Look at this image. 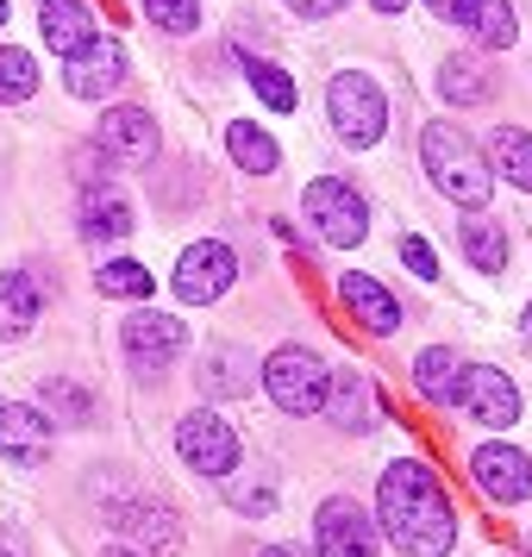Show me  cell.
I'll use <instances>...</instances> for the list:
<instances>
[{"label":"cell","instance_id":"74e56055","mask_svg":"<svg viewBox=\"0 0 532 557\" xmlns=\"http://www.w3.org/2000/svg\"><path fill=\"white\" fill-rule=\"evenodd\" d=\"M0 26H7V0H0Z\"/></svg>","mask_w":532,"mask_h":557},{"label":"cell","instance_id":"484cf974","mask_svg":"<svg viewBox=\"0 0 532 557\" xmlns=\"http://www.w3.org/2000/svg\"><path fill=\"white\" fill-rule=\"evenodd\" d=\"M32 88H38V70H32V57L7 45V51H0V107L32 101Z\"/></svg>","mask_w":532,"mask_h":557},{"label":"cell","instance_id":"d6986e66","mask_svg":"<svg viewBox=\"0 0 532 557\" xmlns=\"http://www.w3.org/2000/svg\"><path fill=\"white\" fill-rule=\"evenodd\" d=\"M38 307H45L38 282H32L26 270H7V276H0V338H26L32 320H38Z\"/></svg>","mask_w":532,"mask_h":557},{"label":"cell","instance_id":"277c9868","mask_svg":"<svg viewBox=\"0 0 532 557\" xmlns=\"http://www.w3.org/2000/svg\"><path fill=\"white\" fill-rule=\"evenodd\" d=\"M263 388H270V401L282 413H320V401H326V363L307 345H282L263 363Z\"/></svg>","mask_w":532,"mask_h":557},{"label":"cell","instance_id":"8fae6325","mask_svg":"<svg viewBox=\"0 0 532 557\" xmlns=\"http://www.w3.org/2000/svg\"><path fill=\"white\" fill-rule=\"evenodd\" d=\"M457 407H470L477 426H514V420H520V388H514L507 370L470 363V370H463V395H457Z\"/></svg>","mask_w":532,"mask_h":557},{"label":"cell","instance_id":"7402d4cb","mask_svg":"<svg viewBox=\"0 0 532 557\" xmlns=\"http://www.w3.org/2000/svg\"><path fill=\"white\" fill-rule=\"evenodd\" d=\"M438 95H445V101H457V107H477V101H488V95H495V76L482 70L477 57H451V63L438 70Z\"/></svg>","mask_w":532,"mask_h":557},{"label":"cell","instance_id":"7c38bea8","mask_svg":"<svg viewBox=\"0 0 532 557\" xmlns=\"http://www.w3.org/2000/svg\"><path fill=\"white\" fill-rule=\"evenodd\" d=\"M470 482H477L488 502H527L532 495V457L514 451V445H482L477 457H470Z\"/></svg>","mask_w":532,"mask_h":557},{"label":"cell","instance_id":"3957f363","mask_svg":"<svg viewBox=\"0 0 532 557\" xmlns=\"http://www.w3.org/2000/svg\"><path fill=\"white\" fill-rule=\"evenodd\" d=\"M326 113H332V126H338V138L345 145H376L382 126H388V101H382V88L363 70H345V76H332L326 88Z\"/></svg>","mask_w":532,"mask_h":557},{"label":"cell","instance_id":"6da1fadb","mask_svg":"<svg viewBox=\"0 0 532 557\" xmlns=\"http://www.w3.org/2000/svg\"><path fill=\"white\" fill-rule=\"evenodd\" d=\"M376 527L401 545V557H445L457 545V513L420 457H401V463L382 470Z\"/></svg>","mask_w":532,"mask_h":557},{"label":"cell","instance_id":"5b68a950","mask_svg":"<svg viewBox=\"0 0 532 557\" xmlns=\"http://www.w3.org/2000/svg\"><path fill=\"white\" fill-rule=\"evenodd\" d=\"M307 220H313V232L326 238V245H363V232H370V207H363V195H357L351 182H338V176H320V182H307Z\"/></svg>","mask_w":532,"mask_h":557},{"label":"cell","instance_id":"4fadbf2b","mask_svg":"<svg viewBox=\"0 0 532 557\" xmlns=\"http://www.w3.org/2000/svg\"><path fill=\"white\" fill-rule=\"evenodd\" d=\"M0 451L20 470H45V457H51V420L26 401H7L0 407Z\"/></svg>","mask_w":532,"mask_h":557},{"label":"cell","instance_id":"ba28073f","mask_svg":"<svg viewBox=\"0 0 532 557\" xmlns=\"http://www.w3.org/2000/svg\"><path fill=\"white\" fill-rule=\"evenodd\" d=\"M232 276H238V257H232V245H220V238H201V245H188L176 263V295L188 307H207L220 301L232 288Z\"/></svg>","mask_w":532,"mask_h":557},{"label":"cell","instance_id":"ffe728a7","mask_svg":"<svg viewBox=\"0 0 532 557\" xmlns=\"http://www.w3.org/2000/svg\"><path fill=\"white\" fill-rule=\"evenodd\" d=\"M413 382H420V395H426L432 407H457V395H463V363L432 345V351H420V363H413Z\"/></svg>","mask_w":532,"mask_h":557},{"label":"cell","instance_id":"603a6c76","mask_svg":"<svg viewBox=\"0 0 532 557\" xmlns=\"http://www.w3.org/2000/svg\"><path fill=\"white\" fill-rule=\"evenodd\" d=\"M488 157H495V170H502L514 188H532V132L502 126L495 138H488Z\"/></svg>","mask_w":532,"mask_h":557},{"label":"cell","instance_id":"83f0119b","mask_svg":"<svg viewBox=\"0 0 532 557\" xmlns=\"http://www.w3.org/2000/svg\"><path fill=\"white\" fill-rule=\"evenodd\" d=\"M38 395H45V407H51V413H63V420H70V426H88V420H95V401H88V395H82L76 382L51 376V382H45V388H38Z\"/></svg>","mask_w":532,"mask_h":557},{"label":"cell","instance_id":"5bb4252c","mask_svg":"<svg viewBox=\"0 0 532 557\" xmlns=\"http://www.w3.org/2000/svg\"><path fill=\"white\" fill-rule=\"evenodd\" d=\"M101 151L113 157V163H151L157 157V120L151 113H138V107H107V120H101Z\"/></svg>","mask_w":532,"mask_h":557},{"label":"cell","instance_id":"7a4b0ae2","mask_svg":"<svg viewBox=\"0 0 532 557\" xmlns=\"http://www.w3.org/2000/svg\"><path fill=\"white\" fill-rule=\"evenodd\" d=\"M420 157H426V176H432V188H438L445 201L482 207L488 195H495V170H488V157H482L477 145H470V132L451 126V120L426 126V138H420Z\"/></svg>","mask_w":532,"mask_h":557},{"label":"cell","instance_id":"f1b7e54d","mask_svg":"<svg viewBox=\"0 0 532 557\" xmlns=\"http://www.w3.org/2000/svg\"><path fill=\"white\" fill-rule=\"evenodd\" d=\"M120 527L138 539V545H157V552H176V527H170V513H151V507H126V520Z\"/></svg>","mask_w":532,"mask_h":557},{"label":"cell","instance_id":"836d02e7","mask_svg":"<svg viewBox=\"0 0 532 557\" xmlns=\"http://www.w3.org/2000/svg\"><path fill=\"white\" fill-rule=\"evenodd\" d=\"M257 557H320V552H301V545H270V552H257Z\"/></svg>","mask_w":532,"mask_h":557},{"label":"cell","instance_id":"52a82bcc","mask_svg":"<svg viewBox=\"0 0 532 557\" xmlns=\"http://www.w3.org/2000/svg\"><path fill=\"white\" fill-rule=\"evenodd\" d=\"M120 345H126V363L138 376H157V370H170L188 345V332H182L176 313H132L126 332H120Z\"/></svg>","mask_w":532,"mask_h":557},{"label":"cell","instance_id":"cb8c5ba5","mask_svg":"<svg viewBox=\"0 0 532 557\" xmlns=\"http://www.w3.org/2000/svg\"><path fill=\"white\" fill-rule=\"evenodd\" d=\"M82 232H88V238H132V207L120 201V195H101V188H95V195L82 201Z\"/></svg>","mask_w":532,"mask_h":557},{"label":"cell","instance_id":"8d00e7d4","mask_svg":"<svg viewBox=\"0 0 532 557\" xmlns=\"http://www.w3.org/2000/svg\"><path fill=\"white\" fill-rule=\"evenodd\" d=\"M101 557H138V552H101Z\"/></svg>","mask_w":532,"mask_h":557},{"label":"cell","instance_id":"e575fe53","mask_svg":"<svg viewBox=\"0 0 532 557\" xmlns=\"http://www.w3.org/2000/svg\"><path fill=\"white\" fill-rule=\"evenodd\" d=\"M426 7L438 13V20H451V7H457V0H426Z\"/></svg>","mask_w":532,"mask_h":557},{"label":"cell","instance_id":"2e32d148","mask_svg":"<svg viewBox=\"0 0 532 557\" xmlns=\"http://www.w3.org/2000/svg\"><path fill=\"white\" fill-rule=\"evenodd\" d=\"M338 301L351 307V313H357L370 332H395V326H401V307H395V295H388L376 276H363V270L338 276Z\"/></svg>","mask_w":532,"mask_h":557},{"label":"cell","instance_id":"4dcf8cb0","mask_svg":"<svg viewBox=\"0 0 532 557\" xmlns=\"http://www.w3.org/2000/svg\"><path fill=\"white\" fill-rule=\"evenodd\" d=\"M251 88H257L270 107H276V113H288V107H295V82L282 76L276 63H251Z\"/></svg>","mask_w":532,"mask_h":557},{"label":"cell","instance_id":"e0dca14e","mask_svg":"<svg viewBox=\"0 0 532 557\" xmlns=\"http://www.w3.org/2000/svg\"><path fill=\"white\" fill-rule=\"evenodd\" d=\"M451 20L470 32L477 45H488V51H507V45H514V32H520V20H514V7H507V0H457Z\"/></svg>","mask_w":532,"mask_h":557},{"label":"cell","instance_id":"ac0fdd59","mask_svg":"<svg viewBox=\"0 0 532 557\" xmlns=\"http://www.w3.org/2000/svg\"><path fill=\"white\" fill-rule=\"evenodd\" d=\"M38 26H45V45H51L57 57H76L82 45L95 38V13H88L82 0H45Z\"/></svg>","mask_w":532,"mask_h":557},{"label":"cell","instance_id":"44dd1931","mask_svg":"<svg viewBox=\"0 0 532 557\" xmlns=\"http://www.w3.org/2000/svg\"><path fill=\"white\" fill-rule=\"evenodd\" d=\"M226 151H232V163H238V170H251V176H276V163H282L276 138H270V132H257L251 120H238V126L226 132Z\"/></svg>","mask_w":532,"mask_h":557},{"label":"cell","instance_id":"d590c367","mask_svg":"<svg viewBox=\"0 0 532 557\" xmlns=\"http://www.w3.org/2000/svg\"><path fill=\"white\" fill-rule=\"evenodd\" d=\"M370 7H376V13H401L407 0H370Z\"/></svg>","mask_w":532,"mask_h":557},{"label":"cell","instance_id":"9a60e30c","mask_svg":"<svg viewBox=\"0 0 532 557\" xmlns=\"http://www.w3.org/2000/svg\"><path fill=\"white\" fill-rule=\"evenodd\" d=\"M338 420L345 432H370L382 420V407H376V382L370 376H357V370H338V376H326V401H320Z\"/></svg>","mask_w":532,"mask_h":557},{"label":"cell","instance_id":"f546056e","mask_svg":"<svg viewBox=\"0 0 532 557\" xmlns=\"http://www.w3.org/2000/svg\"><path fill=\"white\" fill-rule=\"evenodd\" d=\"M145 13H151V26H163V32L201 26V0H145Z\"/></svg>","mask_w":532,"mask_h":557},{"label":"cell","instance_id":"d4e9b609","mask_svg":"<svg viewBox=\"0 0 532 557\" xmlns=\"http://www.w3.org/2000/svg\"><path fill=\"white\" fill-rule=\"evenodd\" d=\"M457 238H463V251H470L477 270H502V263H507V232L502 226H488V220H463Z\"/></svg>","mask_w":532,"mask_h":557},{"label":"cell","instance_id":"30bf717a","mask_svg":"<svg viewBox=\"0 0 532 557\" xmlns=\"http://www.w3.org/2000/svg\"><path fill=\"white\" fill-rule=\"evenodd\" d=\"M63 82H70V95H76V101H107V95L126 82V51H120L113 38H101V32H95V38L70 57Z\"/></svg>","mask_w":532,"mask_h":557},{"label":"cell","instance_id":"4316f807","mask_svg":"<svg viewBox=\"0 0 532 557\" xmlns=\"http://www.w3.org/2000/svg\"><path fill=\"white\" fill-rule=\"evenodd\" d=\"M95 282H101V295H120V301H145V295H151V270H145V263H132V257L107 263Z\"/></svg>","mask_w":532,"mask_h":557},{"label":"cell","instance_id":"9c48e42d","mask_svg":"<svg viewBox=\"0 0 532 557\" xmlns=\"http://www.w3.org/2000/svg\"><path fill=\"white\" fill-rule=\"evenodd\" d=\"M313 539H320V557H376L382 527L357 502H326L313 520Z\"/></svg>","mask_w":532,"mask_h":557},{"label":"cell","instance_id":"1f68e13d","mask_svg":"<svg viewBox=\"0 0 532 557\" xmlns=\"http://www.w3.org/2000/svg\"><path fill=\"white\" fill-rule=\"evenodd\" d=\"M401 263L413 270V276H438V257H432L426 238H401Z\"/></svg>","mask_w":532,"mask_h":557},{"label":"cell","instance_id":"8992f818","mask_svg":"<svg viewBox=\"0 0 532 557\" xmlns=\"http://www.w3.org/2000/svg\"><path fill=\"white\" fill-rule=\"evenodd\" d=\"M176 451L188 470H201V476H232L238 470V432L220 420V413H188L176 426Z\"/></svg>","mask_w":532,"mask_h":557},{"label":"cell","instance_id":"d6a6232c","mask_svg":"<svg viewBox=\"0 0 532 557\" xmlns=\"http://www.w3.org/2000/svg\"><path fill=\"white\" fill-rule=\"evenodd\" d=\"M282 7H288V13H301V20H332L345 0H282Z\"/></svg>","mask_w":532,"mask_h":557}]
</instances>
